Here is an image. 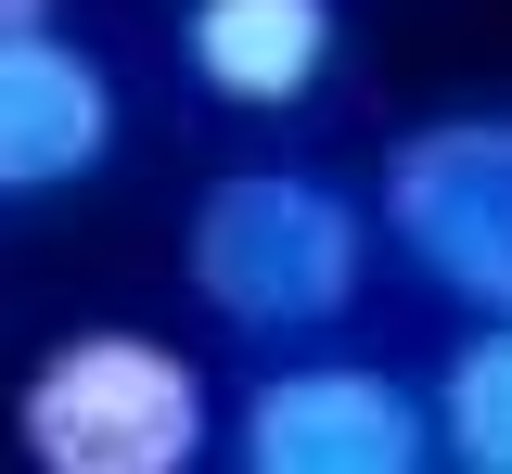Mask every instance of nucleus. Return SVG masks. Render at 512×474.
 Listing matches in <instances>:
<instances>
[{"mask_svg": "<svg viewBox=\"0 0 512 474\" xmlns=\"http://www.w3.org/2000/svg\"><path fill=\"white\" fill-rule=\"evenodd\" d=\"M192 295L231 321V334H320L359 308V270H372V231L333 180H295V167H231L205 180L180 231Z\"/></svg>", "mask_w": 512, "mask_h": 474, "instance_id": "f257e3e1", "label": "nucleus"}, {"mask_svg": "<svg viewBox=\"0 0 512 474\" xmlns=\"http://www.w3.org/2000/svg\"><path fill=\"white\" fill-rule=\"evenodd\" d=\"M13 436H26L39 474H192L205 436H218V398H205V372L167 334L103 321V334H64L26 372Z\"/></svg>", "mask_w": 512, "mask_h": 474, "instance_id": "f03ea898", "label": "nucleus"}, {"mask_svg": "<svg viewBox=\"0 0 512 474\" xmlns=\"http://www.w3.org/2000/svg\"><path fill=\"white\" fill-rule=\"evenodd\" d=\"M384 231L448 308H512V116H436L384 154Z\"/></svg>", "mask_w": 512, "mask_h": 474, "instance_id": "7ed1b4c3", "label": "nucleus"}, {"mask_svg": "<svg viewBox=\"0 0 512 474\" xmlns=\"http://www.w3.org/2000/svg\"><path fill=\"white\" fill-rule=\"evenodd\" d=\"M231 449L256 474H423L436 462V410L384 359H295V372H269L244 398Z\"/></svg>", "mask_w": 512, "mask_h": 474, "instance_id": "20e7f679", "label": "nucleus"}, {"mask_svg": "<svg viewBox=\"0 0 512 474\" xmlns=\"http://www.w3.org/2000/svg\"><path fill=\"white\" fill-rule=\"evenodd\" d=\"M103 154H116V77L52 26L0 39V205L77 193Z\"/></svg>", "mask_w": 512, "mask_h": 474, "instance_id": "39448f33", "label": "nucleus"}, {"mask_svg": "<svg viewBox=\"0 0 512 474\" xmlns=\"http://www.w3.org/2000/svg\"><path fill=\"white\" fill-rule=\"evenodd\" d=\"M346 52L333 0H180V65L231 116H295Z\"/></svg>", "mask_w": 512, "mask_h": 474, "instance_id": "423d86ee", "label": "nucleus"}, {"mask_svg": "<svg viewBox=\"0 0 512 474\" xmlns=\"http://www.w3.org/2000/svg\"><path fill=\"white\" fill-rule=\"evenodd\" d=\"M423 410H436V462H461V474H512V308L461 346V359H448V385H436Z\"/></svg>", "mask_w": 512, "mask_h": 474, "instance_id": "0eeeda50", "label": "nucleus"}, {"mask_svg": "<svg viewBox=\"0 0 512 474\" xmlns=\"http://www.w3.org/2000/svg\"><path fill=\"white\" fill-rule=\"evenodd\" d=\"M26 26H52V0H0V39H26Z\"/></svg>", "mask_w": 512, "mask_h": 474, "instance_id": "6e6552de", "label": "nucleus"}]
</instances>
